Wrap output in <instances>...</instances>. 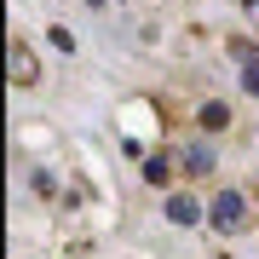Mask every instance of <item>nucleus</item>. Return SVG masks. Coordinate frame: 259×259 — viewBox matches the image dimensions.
<instances>
[{
  "mask_svg": "<svg viewBox=\"0 0 259 259\" xmlns=\"http://www.w3.org/2000/svg\"><path fill=\"white\" fill-rule=\"evenodd\" d=\"M213 225H219V231H242V225H248V202H242L236 190H225L219 202H213V213H207Z\"/></svg>",
  "mask_w": 259,
  "mask_h": 259,
  "instance_id": "nucleus-1",
  "label": "nucleus"
},
{
  "mask_svg": "<svg viewBox=\"0 0 259 259\" xmlns=\"http://www.w3.org/2000/svg\"><path fill=\"white\" fill-rule=\"evenodd\" d=\"M12 81H18V87L35 81V58L23 52V40H12Z\"/></svg>",
  "mask_w": 259,
  "mask_h": 259,
  "instance_id": "nucleus-2",
  "label": "nucleus"
},
{
  "mask_svg": "<svg viewBox=\"0 0 259 259\" xmlns=\"http://www.w3.org/2000/svg\"><path fill=\"white\" fill-rule=\"evenodd\" d=\"M167 219H173V225H196V219H202V207H196L190 196H173V202H167Z\"/></svg>",
  "mask_w": 259,
  "mask_h": 259,
  "instance_id": "nucleus-3",
  "label": "nucleus"
},
{
  "mask_svg": "<svg viewBox=\"0 0 259 259\" xmlns=\"http://www.w3.org/2000/svg\"><path fill=\"white\" fill-rule=\"evenodd\" d=\"M225 121H231V110H225V104H207V110H202V127H207V133H219Z\"/></svg>",
  "mask_w": 259,
  "mask_h": 259,
  "instance_id": "nucleus-4",
  "label": "nucleus"
},
{
  "mask_svg": "<svg viewBox=\"0 0 259 259\" xmlns=\"http://www.w3.org/2000/svg\"><path fill=\"white\" fill-rule=\"evenodd\" d=\"M242 87H248V93H259V52L242 64Z\"/></svg>",
  "mask_w": 259,
  "mask_h": 259,
  "instance_id": "nucleus-5",
  "label": "nucleus"
},
{
  "mask_svg": "<svg viewBox=\"0 0 259 259\" xmlns=\"http://www.w3.org/2000/svg\"><path fill=\"white\" fill-rule=\"evenodd\" d=\"M93 6H104V0H93Z\"/></svg>",
  "mask_w": 259,
  "mask_h": 259,
  "instance_id": "nucleus-6",
  "label": "nucleus"
}]
</instances>
